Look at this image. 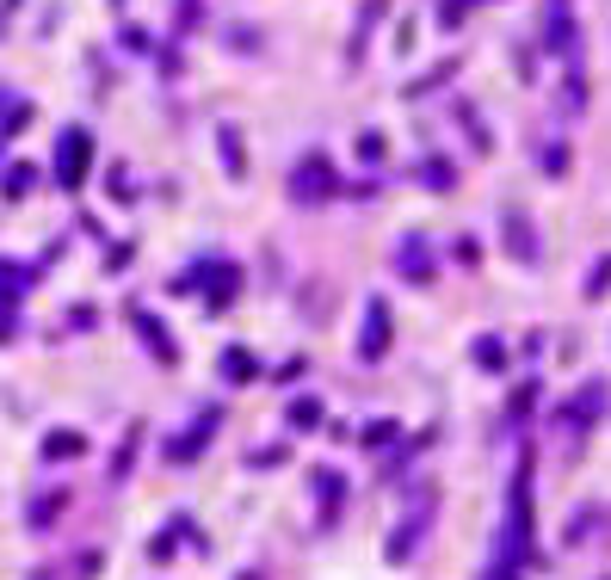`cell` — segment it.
<instances>
[{"instance_id":"cell-1","label":"cell","mask_w":611,"mask_h":580,"mask_svg":"<svg viewBox=\"0 0 611 580\" xmlns=\"http://www.w3.org/2000/svg\"><path fill=\"white\" fill-rule=\"evenodd\" d=\"M87 155H93L87 130H68L62 149H56V179H62V186H81V179H87Z\"/></svg>"},{"instance_id":"cell-2","label":"cell","mask_w":611,"mask_h":580,"mask_svg":"<svg viewBox=\"0 0 611 580\" xmlns=\"http://www.w3.org/2000/svg\"><path fill=\"white\" fill-rule=\"evenodd\" d=\"M383 352H389V303H371V315H365V340H358V358H365V365H377Z\"/></svg>"},{"instance_id":"cell-5","label":"cell","mask_w":611,"mask_h":580,"mask_svg":"<svg viewBox=\"0 0 611 580\" xmlns=\"http://www.w3.org/2000/svg\"><path fill=\"white\" fill-rule=\"evenodd\" d=\"M402 278H420V284L433 278V266H426V241H420V235L402 241Z\"/></svg>"},{"instance_id":"cell-11","label":"cell","mask_w":611,"mask_h":580,"mask_svg":"<svg viewBox=\"0 0 611 580\" xmlns=\"http://www.w3.org/2000/svg\"><path fill=\"white\" fill-rule=\"evenodd\" d=\"M291 426L303 432V426H321V408L315 402H291Z\"/></svg>"},{"instance_id":"cell-4","label":"cell","mask_w":611,"mask_h":580,"mask_svg":"<svg viewBox=\"0 0 611 580\" xmlns=\"http://www.w3.org/2000/svg\"><path fill=\"white\" fill-rule=\"evenodd\" d=\"M210 432H217V408H204V414L192 420L186 439H173V445H167V457H173V463H192V457H198V445L210 439Z\"/></svg>"},{"instance_id":"cell-10","label":"cell","mask_w":611,"mask_h":580,"mask_svg":"<svg viewBox=\"0 0 611 580\" xmlns=\"http://www.w3.org/2000/svg\"><path fill=\"white\" fill-rule=\"evenodd\" d=\"M75 451H81L75 432H50V445H44V457H75Z\"/></svg>"},{"instance_id":"cell-8","label":"cell","mask_w":611,"mask_h":580,"mask_svg":"<svg viewBox=\"0 0 611 580\" xmlns=\"http://www.w3.org/2000/svg\"><path fill=\"white\" fill-rule=\"evenodd\" d=\"M235 297V266H217V284H210V309H223Z\"/></svg>"},{"instance_id":"cell-6","label":"cell","mask_w":611,"mask_h":580,"mask_svg":"<svg viewBox=\"0 0 611 580\" xmlns=\"http://www.w3.org/2000/svg\"><path fill=\"white\" fill-rule=\"evenodd\" d=\"M507 241H513L519 260H537V241H531V229H525V216H507Z\"/></svg>"},{"instance_id":"cell-9","label":"cell","mask_w":611,"mask_h":580,"mask_svg":"<svg viewBox=\"0 0 611 580\" xmlns=\"http://www.w3.org/2000/svg\"><path fill=\"white\" fill-rule=\"evenodd\" d=\"M476 358H482V371H507V365H500V358H507L500 340H476Z\"/></svg>"},{"instance_id":"cell-12","label":"cell","mask_w":611,"mask_h":580,"mask_svg":"<svg viewBox=\"0 0 611 580\" xmlns=\"http://www.w3.org/2000/svg\"><path fill=\"white\" fill-rule=\"evenodd\" d=\"M494 580H500V574H494Z\"/></svg>"},{"instance_id":"cell-7","label":"cell","mask_w":611,"mask_h":580,"mask_svg":"<svg viewBox=\"0 0 611 580\" xmlns=\"http://www.w3.org/2000/svg\"><path fill=\"white\" fill-rule=\"evenodd\" d=\"M223 377H229V383H247V377H254V358H247L241 346H229V352H223Z\"/></svg>"},{"instance_id":"cell-3","label":"cell","mask_w":611,"mask_h":580,"mask_svg":"<svg viewBox=\"0 0 611 580\" xmlns=\"http://www.w3.org/2000/svg\"><path fill=\"white\" fill-rule=\"evenodd\" d=\"M291 192H297V198H328V192H334V173H328V161H321V155H309V161H303V173L291 179Z\"/></svg>"}]
</instances>
